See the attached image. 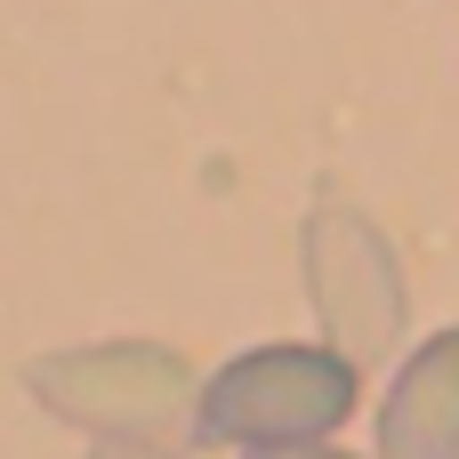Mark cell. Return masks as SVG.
<instances>
[{
  "label": "cell",
  "instance_id": "cell-1",
  "mask_svg": "<svg viewBox=\"0 0 459 459\" xmlns=\"http://www.w3.org/2000/svg\"><path fill=\"white\" fill-rule=\"evenodd\" d=\"M363 403V363L339 355L331 339H282V347H250L234 363H218L202 379L194 403V436L202 444H242V452H274V444H323L331 428H347Z\"/></svg>",
  "mask_w": 459,
  "mask_h": 459
},
{
  "label": "cell",
  "instance_id": "cell-2",
  "mask_svg": "<svg viewBox=\"0 0 459 459\" xmlns=\"http://www.w3.org/2000/svg\"><path fill=\"white\" fill-rule=\"evenodd\" d=\"M24 395L89 436H169L178 420H194L202 379L178 347L161 339H97V347H56L24 363Z\"/></svg>",
  "mask_w": 459,
  "mask_h": 459
},
{
  "label": "cell",
  "instance_id": "cell-3",
  "mask_svg": "<svg viewBox=\"0 0 459 459\" xmlns=\"http://www.w3.org/2000/svg\"><path fill=\"white\" fill-rule=\"evenodd\" d=\"M299 266H307V299H315V323L339 355H355L363 371L387 363L411 331V290H403V258L395 242L347 210V202H323L299 234Z\"/></svg>",
  "mask_w": 459,
  "mask_h": 459
},
{
  "label": "cell",
  "instance_id": "cell-4",
  "mask_svg": "<svg viewBox=\"0 0 459 459\" xmlns=\"http://www.w3.org/2000/svg\"><path fill=\"white\" fill-rule=\"evenodd\" d=\"M379 459H459V323L420 339L387 379Z\"/></svg>",
  "mask_w": 459,
  "mask_h": 459
},
{
  "label": "cell",
  "instance_id": "cell-5",
  "mask_svg": "<svg viewBox=\"0 0 459 459\" xmlns=\"http://www.w3.org/2000/svg\"><path fill=\"white\" fill-rule=\"evenodd\" d=\"M89 459H186V452L145 444V436H97V452H89Z\"/></svg>",
  "mask_w": 459,
  "mask_h": 459
},
{
  "label": "cell",
  "instance_id": "cell-6",
  "mask_svg": "<svg viewBox=\"0 0 459 459\" xmlns=\"http://www.w3.org/2000/svg\"><path fill=\"white\" fill-rule=\"evenodd\" d=\"M242 459H355V452H331V444H274V452H242Z\"/></svg>",
  "mask_w": 459,
  "mask_h": 459
}]
</instances>
